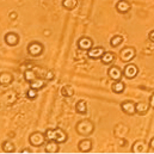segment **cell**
I'll use <instances>...</instances> for the list:
<instances>
[{"label": "cell", "instance_id": "cell-3", "mask_svg": "<svg viewBox=\"0 0 154 154\" xmlns=\"http://www.w3.org/2000/svg\"><path fill=\"white\" fill-rule=\"evenodd\" d=\"M136 55V50L134 47H125L121 50L119 53V59L123 61V62H129L131 61Z\"/></svg>", "mask_w": 154, "mask_h": 154}, {"label": "cell", "instance_id": "cell-16", "mask_svg": "<svg viewBox=\"0 0 154 154\" xmlns=\"http://www.w3.org/2000/svg\"><path fill=\"white\" fill-rule=\"evenodd\" d=\"M75 111L79 115H86L87 114V104L85 100H78L75 104Z\"/></svg>", "mask_w": 154, "mask_h": 154}, {"label": "cell", "instance_id": "cell-22", "mask_svg": "<svg viewBox=\"0 0 154 154\" xmlns=\"http://www.w3.org/2000/svg\"><path fill=\"white\" fill-rule=\"evenodd\" d=\"M44 85H45V81H44L43 79H41V78H36L34 81H31V82H30V87L36 88V90H41V88H43V87H44Z\"/></svg>", "mask_w": 154, "mask_h": 154}, {"label": "cell", "instance_id": "cell-8", "mask_svg": "<svg viewBox=\"0 0 154 154\" xmlns=\"http://www.w3.org/2000/svg\"><path fill=\"white\" fill-rule=\"evenodd\" d=\"M105 53L103 47H92L90 50H87V55L88 57L96 60V59H100L103 56V54Z\"/></svg>", "mask_w": 154, "mask_h": 154}, {"label": "cell", "instance_id": "cell-7", "mask_svg": "<svg viewBox=\"0 0 154 154\" xmlns=\"http://www.w3.org/2000/svg\"><path fill=\"white\" fill-rule=\"evenodd\" d=\"M121 109L127 115H134L136 112V104L131 100H124L121 104Z\"/></svg>", "mask_w": 154, "mask_h": 154}, {"label": "cell", "instance_id": "cell-11", "mask_svg": "<svg viewBox=\"0 0 154 154\" xmlns=\"http://www.w3.org/2000/svg\"><path fill=\"white\" fill-rule=\"evenodd\" d=\"M78 47L82 50H90L93 47V41L90 37H81L78 41Z\"/></svg>", "mask_w": 154, "mask_h": 154}, {"label": "cell", "instance_id": "cell-28", "mask_svg": "<svg viewBox=\"0 0 154 154\" xmlns=\"http://www.w3.org/2000/svg\"><path fill=\"white\" fill-rule=\"evenodd\" d=\"M47 80H53L54 79V73L51 72V71H49V72H47Z\"/></svg>", "mask_w": 154, "mask_h": 154}, {"label": "cell", "instance_id": "cell-19", "mask_svg": "<svg viewBox=\"0 0 154 154\" xmlns=\"http://www.w3.org/2000/svg\"><path fill=\"white\" fill-rule=\"evenodd\" d=\"M124 88H125V85H124L121 80H117V81H115V82L111 85V90H112V92H115V93H122V92L124 91Z\"/></svg>", "mask_w": 154, "mask_h": 154}, {"label": "cell", "instance_id": "cell-6", "mask_svg": "<svg viewBox=\"0 0 154 154\" xmlns=\"http://www.w3.org/2000/svg\"><path fill=\"white\" fill-rule=\"evenodd\" d=\"M137 73H139V68L134 63L127 65L124 67V69H123V75L127 78V79H134V78L137 75Z\"/></svg>", "mask_w": 154, "mask_h": 154}, {"label": "cell", "instance_id": "cell-24", "mask_svg": "<svg viewBox=\"0 0 154 154\" xmlns=\"http://www.w3.org/2000/svg\"><path fill=\"white\" fill-rule=\"evenodd\" d=\"M1 148H2V151H4L5 153H12V152L16 151L14 145H13L12 142H10V141H5V142L2 143V146H1Z\"/></svg>", "mask_w": 154, "mask_h": 154}, {"label": "cell", "instance_id": "cell-23", "mask_svg": "<svg viewBox=\"0 0 154 154\" xmlns=\"http://www.w3.org/2000/svg\"><path fill=\"white\" fill-rule=\"evenodd\" d=\"M78 5V0H62V6L66 10H74Z\"/></svg>", "mask_w": 154, "mask_h": 154}, {"label": "cell", "instance_id": "cell-27", "mask_svg": "<svg viewBox=\"0 0 154 154\" xmlns=\"http://www.w3.org/2000/svg\"><path fill=\"white\" fill-rule=\"evenodd\" d=\"M26 97H28L29 99H31V100L36 99V98H37V90H36V88L30 87V88L26 91Z\"/></svg>", "mask_w": 154, "mask_h": 154}, {"label": "cell", "instance_id": "cell-25", "mask_svg": "<svg viewBox=\"0 0 154 154\" xmlns=\"http://www.w3.org/2000/svg\"><path fill=\"white\" fill-rule=\"evenodd\" d=\"M36 78H37V75H36V73H35L32 69H26V71L24 72V79H25V81H28V82L34 81Z\"/></svg>", "mask_w": 154, "mask_h": 154}, {"label": "cell", "instance_id": "cell-2", "mask_svg": "<svg viewBox=\"0 0 154 154\" xmlns=\"http://www.w3.org/2000/svg\"><path fill=\"white\" fill-rule=\"evenodd\" d=\"M75 129H77L78 134H80V135H82V136H88V135H91V134L93 133L94 125H93V123H92L91 121H88V119H82V121L78 122Z\"/></svg>", "mask_w": 154, "mask_h": 154}, {"label": "cell", "instance_id": "cell-13", "mask_svg": "<svg viewBox=\"0 0 154 154\" xmlns=\"http://www.w3.org/2000/svg\"><path fill=\"white\" fill-rule=\"evenodd\" d=\"M78 148H79L80 152L87 153V152H90V151L92 149V141L88 140V139H84V140H81V141L79 142Z\"/></svg>", "mask_w": 154, "mask_h": 154}, {"label": "cell", "instance_id": "cell-31", "mask_svg": "<svg viewBox=\"0 0 154 154\" xmlns=\"http://www.w3.org/2000/svg\"><path fill=\"white\" fill-rule=\"evenodd\" d=\"M32 151L30 148H24V149H20V153H31Z\"/></svg>", "mask_w": 154, "mask_h": 154}, {"label": "cell", "instance_id": "cell-30", "mask_svg": "<svg viewBox=\"0 0 154 154\" xmlns=\"http://www.w3.org/2000/svg\"><path fill=\"white\" fill-rule=\"evenodd\" d=\"M149 105H151V108L154 109V93L151 96V98H149Z\"/></svg>", "mask_w": 154, "mask_h": 154}, {"label": "cell", "instance_id": "cell-5", "mask_svg": "<svg viewBox=\"0 0 154 154\" xmlns=\"http://www.w3.org/2000/svg\"><path fill=\"white\" fill-rule=\"evenodd\" d=\"M28 53L31 56H39L43 53V44L39 42H31L28 45Z\"/></svg>", "mask_w": 154, "mask_h": 154}, {"label": "cell", "instance_id": "cell-29", "mask_svg": "<svg viewBox=\"0 0 154 154\" xmlns=\"http://www.w3.org/2000/svg\"><path fill=\"white\" fill-rule=\"evenodd\" d=\"M148 38H149V41H151L152 43H154V30H152V31L148 34Z\"/></svg>", "mask_w": 154, "mask_h": 154}, {"label": "cell", "instance_id": "cell-15", "mask_svg": "<svg viewBox=\"0 0 154 154\" xmlns=\"http://www.w3.org/2000/svg\"><path fill=\"white\" fill-rule=\"evenodd\" d=\"M116 8L119 13H127L130 10V4L127 0H119L116 5Z\"/></svg>", "mask_w": 154, "mask_h": 154}, {"label": "cell", "instance_id": "cell-17", "mask_svg": "<svg viewBox=\"0 0 154 154\" xmlns=\"http://www.w3.org/2000/svg\"><path fill=\"white\" fill-rule=\"evenodd\" d=\"M114 60H115V54L111 53V51H105L103 54V56L100 57V61L104 65H110V63L114 62Z\"/></svg>", "mask_w": 154, "mask_h": 154}, {"label": "cell", "instance_id": "cell-10", "mask_svg": "<svg viewBox=\"0 0 154 154\" xmlns=\"http://www.w3.org/2000/svg\"><path fill=\"white\" fill-rule=\"evenodd\" d=\"M108 75L110 77V79H112L114 81H117V80H121L123 73H122V71H121L117 66H111V67L108 69Z\"/></svg>", "mask_w": 154, "mask_h": 154}, {"label": "cell", "instance_id": "cell-9", "mask_svg": "<svg viewBox=\"0 0 154 154\" xmlns=\"http://www.w3.org/2000/svg\"><path fill=\"white\" fill-rule=\"evenodd\" d=\"M147 151H148V147L145 141H136L131 146V152L134 153H145Z\"/></svg>", "mask_w": 154, "mask_h": 154}, {"label": "cell", "instance_id": "cell-32", "mask_svg": "<svg viewBox=\"0 0 154 154\" xmlns=\"http://www.w3.org/2000/svg\"><path fill=\"white\" fill-rule=\"evenodd\" d=\"M149 147H151V148H152V149L154 151V137L152 139V140H151V142H149Z\"/></svg>", "mask_w": 154, "mask_h": 154}, {"label": "cell", "instance_id": "cell-26", "mask_svg": "<svg viewBox=\"0 0 154 154\" xmlns=\"http://www.w3.org/2000/svg\"><path fill=\"white\" fill-rule=\"evenodd\" d=\"M122 42H123V37L119 36V35H116V36H114L112 38L110 39L111 47H118L119 44H122Z\"/></svg>", "mask_w": 154, "mask_h": 154}, {"label": "cell", "instance_id": "cell-20", "mask_svg": "<svg viewBox=\"0 0 154 154\" xmlns=\"http://www.w3.org/2000/svg\"><path fill=\"white\" fill-rule=\"evenodd\" d=\"M12 81H13V77H12L10 73H1L0 82H1L2 86H8Z\"/></svg>", "mask_w": 154, "mask_h": 154}, {"label": "cell", "instance_id": "cell-18", "mask_svg": "<svg viewBox=\"0 0 154 154\" xmlns=\"http://www.w3.org/2000/svg\"><path fill=\"white\" fill-rule=\"evenodd\" d=\"M149 103H143V102H140L136 104V112L139 115H145L148 110H149Z\"/></svg>", "mask_w": 154, "mask_h": 154}, {"label": "cell", "instance_id": "cell-21", "mask_svg": "<svg viewBox=\"0 0 154 154\" xmlns=\"http://www.w3.org/2000/svg\"><path fill=\"white\" fill-rule=\"evenodd\" d=\"M61 94L66 98L68 97H72L74 94V88L71 86V85H65L62 88H61Z\"/></svg>", "mask_w": 154, "mask_h": 154}, {"label": "cell", "instance_id": "cell-12", "mask_svg": "<svg viewBox=\"0 0 154 154\" xmlns=\"http://www.w3.org/2000/svg\"><path fill=\"white\" fill-rule=\"evenodd\" d=\"M19 42V36L16 34V32H8L5 35V43L7 45H11V47H14L17 45Z\"/></svg>", "mask_w": 154, "mask_h": 154}, {"label": "cell", "instance_id": "cell-14", "mask_svg": "<svg viewBox=\"0 0 154 154\" xmlns=\"http://www.w3.org/2000/svg\"><path fill=\"white\" fill-rule=\"evenodd\" d=\"M59 149H60V143L57 141H54V140H50L44 147L45 153H57Z\"/></svg>", "mask_w": 154, "mask_h": 154}, {"label": "cell", "instance_id": "cell-4", "mask_svg": "<svg viewBox=\"0 0 154 154\" xmlns=\"http://www.w3.org/2000/svg\"><path fill=\"white\" fill-rule=\"evenodd\" d=\"M45 140H47L45 134L39 133V131H35V133H32V134L30 135V137H29L30 143H31L32 146H35V147H39V146H42V145L45 142Z\"/></svg>", "mask_w": 154, "mask_h": 154}, {"label": "cell", "instance_id": "cell-1", "mask_svg": "<svg viewBox=\"0 0 154 154\" xmlns=\"http://www.w3.org/2000/svg\"><path fill=\"white\" fill-rule=\"evenodd\" d=\"M45 137H47L48 141L54 140V141H57L59 143H63V142L67 141V134L61 128L47 129L45 130Z\"/></svg>", "mask_w": 154, "mask_h": 154}]
</instances>
